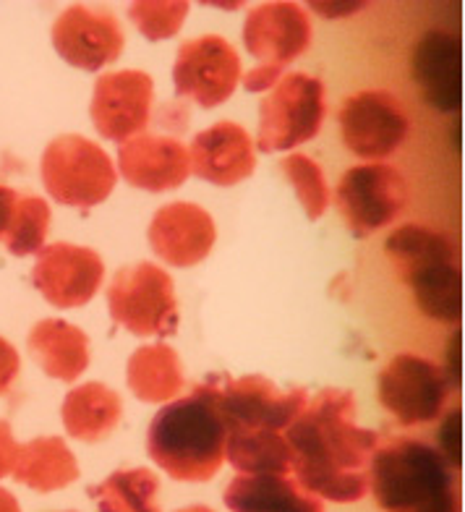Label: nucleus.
<instances>
[{"mask_svg": "<svg viewBox=\"0 0 465 512\" xmlns=\"http://www.w3.org/2000/svg\"><path fill=\"white\" fill-rule=\"evenodd\" d=\"M408 202L403 173L385 162H369L345 170L335 191V207L356 238H366L395 223Z\"/></svg>", "mask_w": 465, "mask_h": 512, "instance_id": "1a4fd4ad", "label": "nucleus"}, {"mask_svg": "<svg viewBox=\"0 0 465 512\" xmlns=\"http://www.w3.org/2000/svg\"><path fill=\"white\" fill-rule=\"evenodd\" d=\"M215 223L199 204L176 202L157 209L149 225V243L160 259L173 267L204 262L215 246Z\"/></svg>", "mask_w": 465, "mask_h": 512, "instance_id": "a211bd4d", "label": "nucleus"}, {"mask_svg": "<svg viewBox=\"0 0 465 512\" xmlns=\"http://www.w3.org/2000/svg\"><path fill=\"white\" fill-rule=\"evenodd\" d=\"M105 280V264L97 251L74 243H53L37 251L32 270L34 288L55 309L87 306Z\"/></svg>", "mask_w": 465, "mask_h": 512, "instance_id": "ddd939ff", "label": "nucleus"}, {"mask_svg": "<svg viewBox=\"0 0 465 512\" xmlns=\"http://www.w3.org/2000/svg\"><path fill=\"white\" fill-rule=\"evenodd\" d=\"M16 204H19V191L8 189V186L0 183V243L6 241L8 228L14 223Z\"/></svg>", "mask_w": 465, "mask_h": 512, "instance_id": "473e14b6", "label": "nucleus"}, {"mask_svg": "<svg viewBox=\"0 0 465 512\" xmlns=\"http://www.w3.org/2000/svg\"><path fill=\"white\" fill-rule=\"evenodd\" d=\"M0 512H21L14 494L8 492V489H3V486H0Z\"/></svg>", "mask_w": 465, "mask_h": 512, "instance_id": "72a5a7b5", "label": "nucleus"}, {"mask_svg": "<svg viewBox=\"0 0 465 512\" xmlns=\"http://www.w3.org/2000/svg\"><path fill=\"white\" fill-rule=\"evenodd\" d=\"M152 100H155L152 76L136 68H126V71L102 74L97 79L89 113L100 136L123 144L147 128Z\"/></svg>", "mask_w": 465, "mask_h": 512, "instance_id": "4468645a", "label": "nucleus"}, {"mask_svg": "<svg viewBox=\"0 0 465 512\" xmlns=\"http://www.w3.org/2000/svg\"><path fill=\"white\" fill-rule=\"evenodd\" d=\"M285 178L296 189V196L304 204L309 220H319L330 207V186L317 162L306 155H288L280 162Z\"/></svg>", "mask_w": 465, "mask_h": 512, "instance_id": "cd10ccee", "label": "nucleus"}, {"mask_svg": "<svg viewBox=\"0 0 465 512\" xmlns=\"http://www.w3.org/2000/svg\"><path fill=\"white\" fill-rule=\"evenodd\" d=\"M385 251L426 317L458 322L460 267L450 238L421 225H403L387 238Z\"/></svg>", "mask_w": 465, "mask_h": 512, "instance_id": "39448f33", "label": "nucleus"}, {"mask_svg": "<svg viewBox=\"0 0 465 512\" xmlns=\"http://www.w3.org/2000/svg\"><path fill=\"white\" fill-rule=\"evenodd\" d=\"M27 345L42 371L61 382H76L89 366L87 332L63 319H42L34 324Z\"/></svg>", "mask_w": 465, "mask_h": 512, "instance_id": "4be33fe9", "label": "nucleus"}, {"mask_svg": "<svg viewBox=\"0 0 465 512\" xmlns=\"http://www.w3.org/2000/svg\"><path fill=\"white\" fill-rule=\"evenodd\" d=\"M220 411V374L196 384L194 392L160 408L147 434L149 458L176 481L215 479L225 460Z\"/></svg>", "mask_w": 465, "mask_h": 512, "instance_id": "7ed1b4c3", "label": "nucleus"}, {"mask_svg": "<svg viewBox=\"0 0 465 512\" xmlns=\"http://www.w3.org/2000/svg\"><path fill=\"white\" fill-rule=\"evenodd\" d=\"M118 168L131 186L160 194L186 183L191 173V157L189 149L178 139L139 134L118 147Z\"/></svg>", "mask_w": 465, "mask_h": 512, "instance_id": "f3484780", "label": "nucleus"}, {"mask_svg": "<svg viewBox=\"0 0 465 512\" xmlns=\"http://www.w3.org/2000/svg\"><path fill=\"white\" fill-rule=\"evenodd\" d=\"M280 79H283V71L267 68V66H257V68H251L249 74H243V87L249 89V92H267V89L275 87Z\"/></svg>", "mask_w": 465, "mask_h": 512, "instance_id": "2f4dec72", "label": "nucleus"}, {"mask_svg": "<svg viewBox=\"0 0 465 512\" xmlns=\"http://www.w3.org/2000/svg\"><path fill=\"white\" fill-rule=\"evenodd\" d=\"M241 58L228 40L217 34H204L183 42L178 48L173 81L178 97L194 100L199 108L223 105L238 87Z\"/></svg>", "mask_w": 465, "mask_h": 512, "instance_id": "9b49d317", "label": "nucleus"}, {"mask_svg": "<svg viewBox=\"0 0 465 512\" xmlns=\"http://www.w3.org/2000/svg\"><path fill=\"white\" fill-rule=\"evenodd\" d=\"M369 492L385 512H458L452 463L421 439L400 437L377 447Z\"/></svg>", "mask_w": 465, "mask_h": 512, "instance_id": "20e7f679", "label": "nucleus"}, {"mask_svg": "<svg viewBox=\"0 0 465 512\" xmlns=\"http://www.w3.org/2000/svg\"><path fill=\"white\" fill-rule=\"evenodd\" d=\"M314 29L311 16L298 3H264L249 11L243 24V45L259 66L285 71L309 50Z\"/></svg>", "mask_w": 465, "mask_h": 512, "instance_id": "dca6fc26", "label": "nucleus"}, {"mask_svg": "<svg viewBox=\"0 0 465 512\" xmlns=\"http://www.w3.org/2000/svg\"><path fill=\"white\" fill-rule=\"evenodd\" d=\"M450 390L452 384L442 366L413 353L395 356L379 374V403L403 426L437 421Z\"/></svg>", "mask_w": 465, "mask_h": 512, "instance_id": "9d476101", "label": "nucleus"}, {"mask_svg": "<svg viewBox=\"0 0 465 512\" xmlns=\"http://www.w3.org/2000/svg\"><path fill=\"white\" fill-rule=\"evenodd\" d=\"M108 309L115 324L131 335L170 337L178 330L173 277L152 262H139L115 272L108 288Z\"/></svg>", "mask_w": 465, "mask_h": 512, "instance_id": "0eeeda50", "label": "nucleus"}, {"mask_svg": "<svg viewBox=\"0 0 465 512\" xmlns=\"http://www.w3.org/2000/svg\"><path fill=\"white\" fill-rule=\"evenodd\" d=\"M230 512H324L322 499L277 473L236 476L223 494Z\"/></svg>", "mask_w": 465, "mask_h": 512, "instance_id": "aec40b11", "label": "nucleus"}, {"mask_svg": "<svg viewBox=\"0 0 465 512\" xmlns=\"http://www.w3.org/2000/svg\"><path fill=\"white\" fill-rule=\"evenodd\" d=\"M186 16H189V3L183 0H144L129 8V19L152 42L176 37Z\"/></svg>", "mask_w": 465, "mask_h": 512, "instance_id": "c85d7f7f", "label": "nucleus"}, {"mask_svg": "<svg viewBox=\"0 0 465 512\" xmlns=\"http://www.w3.org/2000/svg\"><path fill=\"white\" fill-rule=\"evenodd\" d=\"M160 479L147 468L115 471L97 486H89L100 512H162L157 505Z\"/></svg>", "mask_w": 465, "mask_h": 512, "instance_id": "a878e982", "label": "nucleus"}, {"mask_svg": "<svg viewBox=\"0 0 465 512\" xmlns=\"http://www.w3.org/2000/svg\"><path fill=\"white\" fill-rule=\"evenodd\" d=\"M66 432L81 442H102L121 424L123 400L108 384L87 382L74 387L61 408Z\"/></svg>", "mask_w": 465, "mask_h": 512, "instance_id": "5701e85b", "label": "nucleus"}, {"mask_svg": "<svg viewBox=\"0 0 465 512\" xmlns=\"http://www.w3.org/2000/svg\"><path fill=\"white\" fill-rule=\"evenodd\" d=\"M126 379L131 392L144 403H168L186 384L181 358L165 343L136 348L129 358Z\"/></svg>", "mask_w": 465, "mask_h": 512, "instance_id": "393cba45", "label": "nucleus"}, {"mask_svg": "<svg viewBox=\"0 0 465 512\" xmlns=\"http://www.w3.org/2000/svg\"><path fill=\"white\" fill-rule=\"evenodd\" d=\"M21 358L14 345L6 337H0V395H8L14 382L19 379Z\"/></svg>", "mask_w": 465, "mask_h": 512, "instance_id": "c756f323", "label": "nucleus"}, {"mask_svg": "<svg viewBox=\"0 0 465 512\" xmlns=\"http://www.w3.org/2000/svg\"><path fill=\"white\" fill-rule=\"evenodd\" d=\"M327 115L317 76L285 74L259 105V152H288L314 139Z\"/></svg>", "mask_w": 465, "mask_h": 512, "instance_id": "6e6552de", "label": "nucleus"}, {"mask_svg": "<svg viewBox=\"0 0 465 512\" xmlns=\"http://www.w3.org/2000/svg\"><path fill=\"white\" fill-rule=\"evenodd\" d=\"M296 481L306 492L332 502H358L369 494V465L379 437L356 424V398L322 390L285 432Z\"/></svg>", "mask_w": 465, "mask_h": 512, "instance_id": "f257e3e1", "label": "nucleus"}, {"mask_svg": "<svg viewBox=\"0 0 465 512\" xmlns=\"http://www.w3.org/2000/svg\"><path fill=\"white\" fill-rule=\"evenodd\" d=\"M50 228V207L45 199L34 194H19L14 223L8 228L6 249L14 256H29L45 246Z\"/></svg>", "mask_w": 465, "mask_h": 512, "instance_id": "bb28decb", "label": "nucleus"}, {"mask_svg": "<svg viewBox=\"0 0 465 512\" xmlns=\"http://www.w3.org/2000/svg\"><path fill=\"white\" fill-rule=\"evenodd\" d=\"M42 183L58 204L89 209L115 189V168L108 152L84 136H58L42 155Z\"/></svg>", "mask_w": 465, "mask_h": 512, "instance_id": "423d86ee", "label": "nucleus"}, {"mask_svg": "<svg viewBox=\"0 0 465 512\" xmlns=\"http://www.w3.org/2000/svg\"><path fill=\"white\" fill-rule=\"evenodd\" d=\"M413 79L434 108L455 110L460 105V45L445 32H429L413 55Z\"/></svg>", "mask_w": 465, "mask_h": 512, "instance_id": "412c9836", "label": "nucleus"}, {"mask_svg": "<svg viewBox=\"0 0 465 512\" xmlns=\"http://www.w3.org/2000/svg\"><path fill=\"white\" fill-rule=\"evenodd\" d=\"M309 403L304 387L280 390L264 377H220V411H223L225 455L233 468L246 476L277 473L293 468L285 432Z\"/></svg>", "mask_w": 465, "mask_h": 512, "instance_id": "f03ea898", "label": "nucleus"}, {"mask_svg": "<svg viewBox=\"0 0 465 512\" xmlns=\"http://www.w3.org/2000/svg\"><path fill=\"white\" fill-rule=\"evenodd\" d=\"M178 512H215L212 507H204V505H191V507H183V510Z\"/></svg>", "mask_w": 465, "mask_h": 512, "instance_id": "f704fd0d", "label": "nucleus"}, {"mask_svg": "<svg viewBox=\"0 0 465 512\" xmlns=\"http://www.w3.org/2000/svg\"><path fill=\"white\" fill-rule=\"evenodd\" d=\"M14 479L34 492L48 494L79 479V463L61 437H40L19 445Z\"/></svg>", "mask_w": 465, "mask_h": 512, "instance_id": "b1692460", "label": "nucleus"}, {"mask_svg": "<svg viewBox=\"0 0 465 512\" xmlns=\"http://www.w3.org/2000/svg\"><path fill=\"white\" fill-rule=\"evenodd\" d=\"M337 123L345 147L366 160L390 157L405 142L411 128L398 97L382 89H369L348 97L337 113Z\"/></svg>", "mask_w": 465, "mask_h": 512, "instance_id": "f8f14e48", "label": "nucleus"}, {"mask_svg": "<svg viewBox=\"0 0 465 512\" xmlns=\"http://www.w3.org/2000/svg\"><path fill=\"white\" fill-rule=\"evenodd\" d=\"M16 458H19V445H16L11 424L0 418V479H6L14 471Z\"/></svg>", "mask_w": 465, "mask_h": 512, "instance_id": "7c9ffc66", "label": "nucleus"}, {"mask_svg": "<svg viewBox=\"0 0 465 512\" xmlns=\"http://www.w3.org/2000/svg\"><path fill=\"white\" fill-rule=\"evenodd\" d=\"M189 157L196 176L215 186H236L257 168L249 131L230 121L199 131L191 142Z\"/></svg>", "mask_w": 465, "mask_h": 512, "instance_id": "6ab92c4d", "label": "nucleus"}, {"mask_svg": "<svg viewBox=\"0 0 465 512\" xmlns=\"http://www.w3.org/2000/svg\"><path fill=\"white\" fill-rule=\"evenodd\" d=\"M53 45L68 66L81 71H102L123 53L121 21L108 8L71 6L53 24Z\"/></svg>", "mask_w": 465, "mask_h": 512, "instance_id": "2eb2a0df", "label": "nucleus"}]
</instances>
